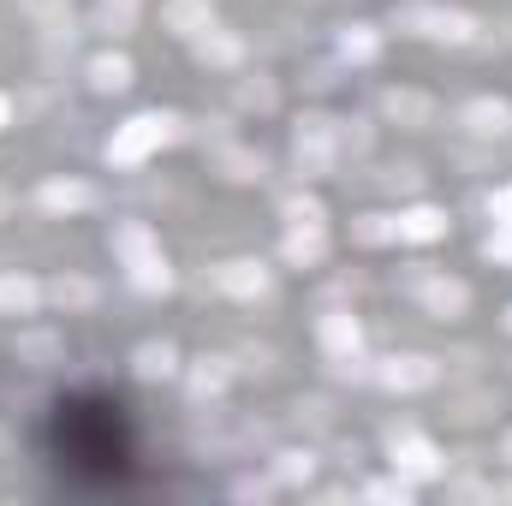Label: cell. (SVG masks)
<instances>
[{"label":"cell","mask_w":512,"mask_h":506,"mask_svg":"<svg viewBox=\"0 0 512 506\" xmlns=\"http://www.w3.org/2000/svg\"><path fill=\"white\" fill-rule=\"evenodd\" d=\"M393 30L423 36V42H471L477 18L459 12V6H441V0H399L393 6Z\"/></svg>","instance_id":"cell-1"},{"label":"cell","mask_w":512,"mask_h":506,"mask_svg":"<svg viewBox=\"0 0 512 506\" xmlns=\"http://www.w3.org/2000/svg\"><path fill=\"white\" fill-rule=\"evenodd\" d=\"M173 137H179V120L173 114H137V120H126V126L108 137V161L114 167H137V161H149Z\"/></svg>","instance_id":"cell-2"},{"label":"cell","mask_w":512,"mask_h":506,"mask_svg":"<svg viewBox=\"0 0 512 506\" xmlns=\"http://www.w3.org/2000/svg\"><path fill=\"white\" fill-rule=\"evenodd\" d=\"M376 381L393 387V393H423V387H435V381H441V364H435V358H423V352H399V358L376 364Z\"/></svg>","instance_id":"cell-3"},{"label":"cell","mask_w":512,"mask_h":506,"mask_svg":"<svg viewBox=\"0 0 512 506\" xmlns=\"http://www.w3.org/2000/svg\"><path fill=\"white\" fill-rule=\"evenodd\" d=\"M417 298H423L429 316L447 322V316H459V310L471 304V286H465V280H447V274H423V280H417Z\"/></svg>","instance_id":"cell-4"},{"label":"cell","mask_w":512,"mask_h":506,"mask_svg":"<svg viewBox=\"0 0 512 506\" xmlns=\"http://www.w3.org/2000/svg\"><path fill=\"white\" fill-rule=\"evenodd\" d=\"M316 334H322V352H328V358H358V352H364V328H358L352 310H328V316L316 322Z\"/></svg>","instance_id":"cell-5"},{"label":"cell","mask_w":512,"mask_h":506,"mask_svg":"<svg viewBox=\"0 0 512 506\" xmlns=\"http://www.w3.org/2000/svg\"><path fill=\"white\" fill-rule=\"evenodd\" d=\"M215 286H221L227 298H262V292H268V268H262V262H251V256L221 262V268H215Z\"/></svg>","instance_id":"cell-6"},{"label":"cell","mask_w":512,"mask_h":506,"mask_svg":"<svg viewBox=\"0 0 512 506\" xmlns=\"http://www.w3.org/2000/svg\"><path fill=\"white\" fill-rule=\"evenodd\" d=\"M36 203H42L48 215H84V209L96 203V191H90L84 179H48V185L36 191Z\"/></svg>","instance_id":"cell-7"},{"label":"cell","mask_w":512,"mask_h":506,"mask_svg":"<svg viewBox=\"0 0 512 506\" xmlns=\"http://www.w3.org/2000/svg\"><path fill=\"white\" fill-rule=\"evenodd\" d=\"M393 471H399V477H411V483H423V477H441V453H435L429 441L405 435V441H393Z\"/></svg>","instance_id":"cell-8"},{"label":"cell","mask_w":512,"mask_h":506,"mask_svg":"<svg viewBox=\"0 0 512 506\" xmlns=\"http://www.w3.org/2000/svg\"><path fill=\"white\" fill-rule=\"evenodd\" d=\"M161 24L179 30V36H203L215 24V0H167L161 6Z\"/></svg>","instance_id":"cell-9"},{"label":"cell","mask_w":512,"mask_h":506,"mask_svg":"<svg viewBox=\"0 0 512 506\" xmlns=\"http://www.w3.org/2000/svg\"><path fill=\"white\" fill-rule=\"evenodd\" d=\"M382 114L387 120H393V126H429V120H435V102H429V96H417V90H387L382 96Z\"/></svg>","instance_id":"cell-10"},{"label":"cell","mask_w":512,"mask_h":506,"mask_svg":"<svg viewBox=\"0 0 512 506\" xmlns=\"http://www.w3.org/2000/svg\"><path fill=\"white\" fill-rule=\"evenodd\" d=\"M399 239L405 245H435V239H447V215L429 209V203H417V209L399 215Z\"/></svg>","instance_id":"cell-11"},{"label":"cell","mask_w":512,"mask_h":506,"mask_svg":"<svg viewBox=\"0 0 512 506\" xmlns=\"http://www.w3.org/2000/svg\"><path fill=\"white\" fill-rule=\"evenodd\" d=\"M280 251H286V262H292V268H316V262L328 256V239H322V221H304V227H292Z\"/></svg>","instance_id":"cell-12"},{"label":"cell","mask_w":512,"mask_h":506,"mask_svg":"<svg viewBox=\"0 0 512 506\" xmlns=\"http://www.w3.org/2000/svg\"><path fill=\"white\" fill-rule=\"evenodd\" d=\"M108 251L120 256V262H143V256H155L161 251V245H155V233H149V227H143V221H120V227H114V233H108Z\"/></svg>","instance_id":"cell-13"},{"label":"cell","mask_w":512,"mask_h":506,"mask_svg":"<svg viewBox=\"0 0 512 506\" xmlns=\"http://www.w3.org/2000/svg\"><path fill=\"white\" fill-rule=\"evenodd\" d=\"M197 60H203V66H239V60H245V42H239L233 30H221V24H209V30L197 36Z\"/></svg>","instance_id":"cell-14"},{"label":"cell","mask_w":512,"mask_h":506,"mask_svg":"<svg viewBox=\"0 0 512 506\" xmlns=\"http://www.w3.org/2000/svg\"><path fill=\"white\" fill-rule=\"evenodd\" d=\"M131 370H137V381H167L179 370V352H173L167 340H149V346L131 352Z\"/></svg>","instance_id":"cell-15"},{"label":"cell","mask_w":512,"mask_h":506,"mask_svg":"<svg viewBox=\"0 0 512 506\" xmlns=\"http://www.w3.org/2000/svg\"><path fill=\"white\" fill-rule=\"evenodd\" d=\"M376 54H382V30L376 24H340V60L370 66Z\"/></svg>","instance_id":"cell-16"},{"label":"cell","mask_w":512,"mask_h":506,"mask_svg":"<svg viewBox=\"0 0 512 506\" xmlns=\"http://www.w3.org/2000/svg\"><path fill=\"white\" fill-rule=\"evenodd\" d=\"M36 298H42V286L30 280V274H0V316H30L36 310Z\"/></svg>","instance_id":"cell-17"},{"label":"cell","mask_w":512,"mask_h":506,"mask_svg":"<svg viewBox=\"0 0 512 506\" xmlns=\"http://www.w3.org/2000/svg\"><path fill=\"white\" fill-rule=\"evenodd\" d=\"M459 120H465V131H477V137H501V131L512 126V108L495 102V96H483V102H471Z\"/></svg>","instance_id":"cell-18"},{"label":"cell","mask_w":512,"mask_h":506,"mask_svg":"<svg viewBox=\"0 0 512 506\" xmlns=\"http://www.w3.org/2000/svg\"><path fill=\"white\" fill-rule=\"evenodd\" d=\"M42 298L60 304V310H90V304H96V280H84V274H60V280H48Z\"/></svg>","instance_id":"cell-19"},{"label":"cell","mask_w":512,"mask_h":506,"mask_svg":"<svg viewBox=\"0 0 512 506\" xmlns=\"http://www.w3.org/2000/svg\"><path fill=\"white\" fill-rule=\"evenodd\" d=\"M233 381V364L227 358H197L191 364V399H221Z\"/></svg>","instance_id":"cell-20"},{"label":"cell","mask_w":512,"mask_h":506,"mask_svg":"<svg viewBox=\"0 0 512 506\" xmlns=\"http://www.w3.org/2000/svg\"><path fill=\"white\" fill-rule=\"evenodd\" d=\"M126 84H131V60H126V54H96V60H90V90L120 96Z\"/></svg>","instance_id":"cell-21"},{"label":"cell","mask_w":512,"mask_h":506,"mask_svg":"<svg viewBox=\"0 0 512 506\" xmlns=\"http://www.w3.org/2000/svg\"><path fill=\"white\" fill-rule=\"evenodd\" d=\"M126 274H131V286H137V292H167V286H173V268H167V256H161V251L143 256V262H131Z\"/></svg>","instance_id":"cell-22"},{"label":"cell","mask_w":512,"mask_h":506,"mask_svg":"<svg viewBox=\"0 0 512 506\" xmlns=\"http://www.w3.org/2000/svg\"><path fill=\"white\" fill-rule=\"evenodd\" d=\"M221 173L227 179H262V155H251V149H221Z\"/></svg>","instance_id":"cell-23"},{"label":"cell","mask_w":512,"mask_h":506,"mask_svg":"<svg viewBox=\"0 0 512 506\" xmlns=\"http://www.w3.org/2000/svg\"><path fill=\"white\" fill-rule=\"evenodd\" d=\"M358 245H393L399 239V221H387V215H358Z\"/></svg>","instance_id":"cell-24"},{"label":"cell","mask_w":512,"mask_h":506,"mask_svg":"<svg viewBox=\"0 0 512 506\" xmlns=\"http://www.w3.org/2000/svg\"><path fill=\"white\" fill-rule=\"evenodd\" d=\"M310 471H316V453H280L274 459V477L280 483H310Z\"/></svg>","instance_id":"cell-25"},{"label":"cell","mask_w":512,"mask_h":506,"mask_svg":"<svg viewBox=\"0 0 512 506\" xmlns=\"http://www.w3.org/2000/svg\"><path fill=\"white\" fill-rule=\"evenodd\" d=\"M334 143H340V155H346V149L364 155V149H370V120H340V126H334Z\"/></svg>","instance_id":"cell-26"},{"label":"cell","mask_w":512,"mask_h":506,"mask_svg":"<svg viewBox=\"0 0 512 506\" xmlns=\"http://www.w3.org/2000/svg\"><path fill=\"white\" fill-rule=\"evenodd\" d=\"M280 215H286L292 227H304V221H322V203H316V197H286Z\"/></svg>","instance_id":"cell-27"},{"label":"cell","mask_w":512,"mask_h":506,"mask_svg":"<svg viewBox=\"0 0 512 506\" xmlns=\"http://www.w3.org/2000/svg\"><path fill=\"white\" fill-rule=\"evenodd\" d=\"M370 501H411V477H399V471H393V477H387V483H370Z\"/></svg>","instance_id":"cell-28"},{"label":"cell","mask_w":512,"mask_h":506,"mask_svg":"<svg viewBox=\"0 0 512 506\" xmlns=\"http://www.w3.org/2000/svg\"><path fill=\"white\" fill-rule=\"evenodd\" d=\"M54 352H60V346H54V334H24V340H18V358H36V364H42V358H54Z\"/></svg>","instance_id":"cell-29"},{"label":"cell","mask_w":512,"mask_h":506,"mask_svg":"<svg viewBox=\"0 0 512 506\" xmlns=\"http://www.w3.org/2000/svg\"><path fill=\"white\" fill-rule=\"evenodd\" d=\"M268 495H274L268 477H239V483H233V501H268Z\"/></svg>","instance_id":"cell-30"},{"label":"cell","mask_w":512,"mask_h":506,"mask_svg":"<svg viewBox=\"0 0 512 506\" xmlns=\"http://www.w3.org/2000/svg\"><path fill=\"white\" fill-rule=\"evenodd\" d=\"M483 256H489V262H512V227H495V233L483 239Z\"/></svg>","instance_id":"cell-31"},{"label":"cell","mask_w":512,"mask_h":506,"mask_svg":"<svg viewBox=\"0 0 512 506\" xmlns=\"http://www.w3.org/2000/svg\"><path fill=\"white\" fill-rule=\"evenodd\" d=\"M489 215H495V227H512V185H501V191L489 197Z\"/></svg>","instance_id":"cell-32"},{"label":"cell","mask_w":512,"mask_h":506,"mask_svg":"<svg viewBox=\"0 0 512 506\" xmlns=\"http://www.w3.org/2000/svg\"><path fill=\"white\" fill-rule=\"evenodd\" d=\"M417 179H423L417 167H393V173H387V191H417Z\"/></svg>","instance_id":"cell-33"},{"label":"cell","mask_w":512,"mask_h":506,"mask_svg":"<svg viewBox=\"0 0 512 506\" xmlns=\"http://www.w3.org/2000/svg\"><path fill=\"white\" fill-rule=\"evenodd\" d=\"M245 108H274V84H245Z\"/></svg>","instance_id":"cell-34"},{"label":"cell","mask_w":512,"mask_h":506,"mask_svg":"<svg viewBox=\"0 0 512 506\" xmlns=\"http://www.w3.org/2000/svg\"><path fill=\"white\" fill-rule=\"evenodd\" d=\"M12 126V96H0V131Z\"/></svg>","instance_id":"cell-35"},{"label":"cell","mask_w":512,"mask_h":506,"mask_svg":"<svg viewBox=\"0 0 512 506\" xmlns=\"http://www.w3.org/2000/svg\"><path fill=\"white\" fill-rule=\"evenodd\" d=\"M6 203H12V197H6V191H0V215H6Z\"/></svg>","instance_id":"cell-36"},{"label":"cell","mask_w":512,"mask_h":506,"mask_svg":"<svg viewBox=\"0 0 512 506\" xmlns=\"http://www.w3.org/2000/svg\"><path fill=\"white\" fill-rule=\"evenodd\" d=\"M507 459H512V441H507Z\"/></svg>","instance_id":"cell-37"},{"label":"cell","mask_w":512,"mask_h":506,"mask_svg":"<svg viewBox=\"0 0 512 506\" xmlns=\"http://www.w3.org/2000/svg\"><path fill=\"white\" fill-rule=\"evenodd\" d=\"M507 328H512V310H507Z\"/></svg>","instance_id":"cell-38"}]
</instances>
